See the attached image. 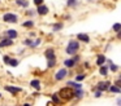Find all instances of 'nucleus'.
<instances>
[{
  "mask_svg": "<svg viewBox=\"0 0 121 106\" xmlns=\"http://www.w3.org/2000/svg\"><path fill=\"white\" fill-rule=\"evenodd\" d=\"M59 97L63 98L64 101H70L72 98L74 97V89L70 87V85L61 88V89L59 90Z\"/></svg>",
  "mask_w": 121,
  "mask_h": 106,
  "instance_id": "1",
  "label": "nucleus"
},
{
  "mask_svg": "<svg viewBox=\"0 0 121 106\" xmlns=\"http://www.w3.org/2000/svg\"><path fill=\"white\" fill-rule=\"evenodd\" d=\"M78 49H79V43H78V41L70 40L68 43V45H66L65 51H66V53H68V54H76Z\"/></svg>",
  "mask_w": 121,
  "mask_h": 106,
  "instance_id": "2",
  "label": "nucleus"
},
{
  "mask_svg": "<svg viewBox=\"0 0 121 106\" xmlns=\"http://www.w3.org/2000/svg\"><path fill=\"white\" fill-rule=\"evenodd\" d=\"M3 20H4V22H7V23H16L17 20H18V17H17L16 14H13V13H5V14L3 16Z\"/></svg>",
  "mask_w": 121,
  "mask_h": 106,
  "instance_id": "3",
  "label": "nucleus"
},
{
  "mask_svg": "<svg viewBox=\"0 0 121 106\" xmlns=\"http://www.w3.org/2000/svg\"><path fill=\"white\" fill-rule=\"evenodd\" d=\"M79 61V56H76L74 58H69V59H65L64 61V65H65L66 67H74L76 66V63Z\"/></svg>",
  "mask_w": 121,
  "mask_h": 106,
  "instance_id": "4",
  "label": "nucleus"
},
{
  "mask_svg": "<svg viewBox=\"0 0 121 106\" xmlns=\"http://www.w3.org/2000/svg\"><path fill=\"white\" fill-rule=\"evenodd\" d=\"M66 75H68V71H66L65 69H60L55 74V79L56 80H63V79H65V78H66Z\"/></svg>",
  "mask_w": 121,
  "mask_h": 106,
  "instance_id": "5",
  "label": "nucleus"
},
{
  "mask_svg": "<svg viewBox=\"0 0 121 106\" xmlns=\"http://www.w3.org/2000/svg\"><path fill=\"white\" fill-rule=\"evenodd\" d=\"M109 85H111V82H99L98 83V85H96V89H99V90H108V88H109Z\"/></svg>",
  "mask_w": 121,
  "mask_h": 106,
  "instance_id": "6",
  "label": "nucleus"
},
{
  "mask_svg": "<svg viewBox=\"0 0 121 106\" xmlns=\"http://www.w3.org/2000/svg\"><path fill=\"white\" fill-rule=\"evenodd\" d=\"M37 13L40 16H46L48 13V7H46V5H43V4L37 5Z\"/></svg>",
  "mask_w": 121,
  "mask_h": 106,
  "instance_id": "7",
  "label": "nucleus"
},
{
  "mask_svg": "<svg viewBox=\"0 0 121 106\" xmlns=\"http://www.w3.org/2000/svg\"><path fill=\"white\" fill-rule=\"evenodd\" d=\"M13 45V39L5 38L3 40H0V48H5V47H11Z\"/></svg>",
  "mask_w": 121,
  "mask_h": 106,
  "instance_id": "8",
  "label": "nucleus"
},
{
  "mask_svg": "<svg viewBox=\"0 0 121 106\" xmlns=\"http://www.w3.org/2000/svg\"><path fill=\"white\" fill-rule=\"evenodd\" d=\"M4 89H5L7 92L12 93V94H17L18 92H21V88H18V87H12V85H5V87H4Z\"/></svg>",
  "mask_w": 121,
  "mask_h": 106,
  "instance_id": "9",
  "label": "nucleus"
},
{
  "mask_svg": "<svg viewBox=\"0 0 121 106\" xmlns=\"http://www.w3.org/2000/svg\"><path fill=\"white\" fill-rule=\"evenodd\" d=\"M44 54H46V57H47V59H53V58H56V56H55V51H53L52 48L46 49Z\"/></svg>",
  "mask_w": 121,
  "mask_h": 106,
  "instance_id": "10",
  "label": "nucleus"
},
{
  "mask_svg": "<svg viewBox=\"0 0 121 106\" xmlns=\"http://www.w3.org/2000/svg\"><path fill=\"white\" fill-rule=\"evenodd\" d=\"M5 34H7V38H9V39H16L18 36V32L16 30H7Z\"/></svg>",
  "mask_w": 121,
  "mask_h": 106,
  "instance_id": "11",
  "label": "nucleus"
},
{
  "mask_svg": "<svg viewBox=\"0 0 121 106\" xmlns=\"http://www.w3.org/2000/svg\"><path fill=\"white\" fill-rule=\"evenodd\" d=\"M77 39H78L79 41H83V43H89L90 41V38L86 34H77Z\"/></svg>",
  "mask_w": 121,
  "mask_h": 106,
  "instance_id": "12",
  "label": "nucleus"
},
{
  "mask_svg": "<svg viewBox=\"0 0 121 106\" xmlns=\"http://www.w3.org/2000/svg\"><path fill=\"white\" fill-rule=\"evenodd\" d=\"M30 85H31L34 89H38V90H39V89H40V80H38V79L31 80V82H30Z\"/></svg>",
  "mask_w": 121,
  "mask_h": 106,
  "instance_id": "13",
  "label": "nucleus"
},
{
  "mask_svg": "<svg viewBox=\"0 0 121 106\" xmlns=\"http://www.w3.org/2000/svg\"><path fill=\"white\" fill-rule=\"evenodd\" d=\"M16 4L20 5V7H22V8L29 7V1H27V0H16Z\"/></svg>",
  "mask_w": 121,
  "mask_h": 106,
  "instance_id": "14",
  "label": "nucleus"
},
{
  "mask_svg": "<svg viewBox=\"0 0 121 106\" xmlns=\"http://www.w3.org/2000/svg\"><path fill=\"white\" fill-rule=\"evenodd\" d=\"M18 63H20V61H18V59H14V58H11V57H9L8 62H7V65H11V66H13V67L18 66Z\"/></svg>",
  "mask_w": 121,
  "mask_h": 106,
  "instance_id": "15",
  "label": "nucleus"
},
{
  "mask_svg": "<svg viewBox=\"0 0 121 106\" xmlns=\"http://www.w3.org/2000/svg\"><path fill=\"white\" fill-rule=\"evenodd\" d=\"M100 69H99V72H100V75H103V76H105V75L108 74V67L107 66H104V65H100Z\"/></svg>",
  "mask_w": 121,
  "mask_h": 106,
  "instance_id": "16",
  "label": "nucleus"
},
{
  "mask_svg": "<svg viewBox=\"0 0 121 106\" xmlns=\"http://www.w3.org/2000/svg\"><path fill=\"white\" fill-rule=\"evenodd\" d=\"M104 62H105V57L103 56V54H99L98 58H96V65H98V66H100V65H103Z\"/></svg>",
  "mask_w": 121,
  "mask_h": 106,
  "instance_id": "17",
  "label": "nucleus"
},
{
  "mask_svg": "<svg viewBox=\"0 0 121 106\" xmlns=\"http://www.w3.org/2000/svg\"><path fill=\"white\" fill-rule=\"evenodd\" d=\"M108 90H111L112 93H120L121 92L120 87H117V85H111V87L108 88Z\"/></svg>",
  "mask_w": 121,
  "mask_h": 106,
  "instance_id": "18",
  "label": "nucleus"
},
{
  "mask_svg": "<svg viewBox=\"0 0 121 106\" xmlns=\"http://www.w3.org/2000/svg\"><path fill=\"white\" fill-rule=\"evenodd\" d=\"M22 26H24V27H34V22H33V21H25L24 23H22Z\"/></svg>",
  "mask_w": 121,
  "mask_h": 106,
  "instance_id": "19",
  "label": "nucleus"
},
{
  "mask_svg": "<svg viewBox=\"0 0 121 106\" xmlns=\"http://www.w3.org/2000/svg\"><path fill=\"white\" fill-rule=\"evenodd\" d=\"M56 65V58H53V59H48V62H47V66L48 67H53Z\"/></svg>",
  "mask_w": 121,
  "mask_h": 106,
  "instance_id": "20",
  "label": "nucleus"
},
{
  "mask_svg": "<svg viewBox=\"0 0 121 106\" xmlns=\"http://www.w3.org/2000/svg\"><path fill=\"white\" fill-rule=\"evenodd\" d=\"M108 62H109V69H111V70H112V71H117V70H118V67H117V66H116V65H115V63H113V62H112V61H108Z\"/></svg>",
  "mask_w": 121,
  "mask_h": 106,
  "instance_id": "21",
  "label": "nucleus"
},
{
  "mask_svg": "<svg viewBox=\"0 0 121 106\" xmlns=\"http://www.w3.org/2000/svg\"><path fill=\"white\" fill-rule=\"evenodd\" d=\"M52 100H53V102H55V103H60V102H61V101H60V97H59V94H56V93L52 96Z\"/></svg>",
  "mask_w": 121,
  "mask_h": 106,
  "instance_id": "22",
  "label": "nucleus"
},
{
  "mask_svg": "<svg viewBox=\"0 0 121 106\" xmlns=\"http://www.w3.org/2000/svg\"><path fill=\"white\" fill-rule=\"evenodd\" d=\"M68 85H70V87H74V88H81V84H78V83H73V82H68Z\"/></svg>",
  "mask_w": 121,
  "mask_h": 106,
  "instance_id": "23",
  "label": "nucleus"
},
{
  "mask_svg": "<svg viewBox=\"0 0 121 106\" xmlns=\"http://www.w3.org/2000/svg\"><path fill=\"white\" fill-rule=\"evenodd\" d=\"M85 78H86V75H85V74H78L76 76V80H77V82H81V80L85 79Z\"/></svg>",
  "mask_w": 121,
  "mask_h": 106,
  "instance_id": "24",
  "label": "nucleus"
},
{
  "mask_svg": "<svg viewBox=\"0 0 121 106\" xmlns=\"http://www.w3.org/2000/svg\"><path fill=\"white\" fill-rule=\"evenodd\" d=\"M40 41H42L40 39H37V40H35L34 43H31V45H30V47H31V48H35V47L40 45Z\"/></svg>",
  "mask_w": 121,
  "mask_h": 106,
  "instance_id": "25",
  "label": "nucleus"
},
{
  "mask_svg": "<svg viewBox=\"0 0 121 106\" xmlns=\"http://www.w3.org/2000/svg\"><path fill=\"white\" fill-rule=\"evenodd\" d=\"M68 7H76L77 5V0H68Z\"/></svg>",
  "mask_w": 121,
  "mask_h": 106,
  "instance_id": "26",
  "label": "nucleus"
},
{
  "mask_svg": "<svg viewBox=\"0 0 121 106\" xmlns=\"http://www.w3.org/2000/svg\"><path fill=\"white\" fill-rule=\"evenodd\" d=\"M60 28H63V23H56V25H53V31H57Z\"/></svg>",
  "mask_w": 121,
  "mask_h": 106,
  "instance_id": "27",
  "label": "nucleus"
},
{
  "mask_svg": "<svg viewBox=\"0 0 121 106\" xmlns=\"http://www.w3.org/2000/svg\"><path fill=\"white\" fill-rule=\"evenodd\" d=\"M120 28H121V23H116V25L113 26V30H115L116 32H118V31H120Z\"/></svg>",
  "mask_w": 121,
  "mask_h": 106,
  "instance_id": "28",
  "label": "nucleus"
},
{
  "mask_svg": "<svg viewBox=\"0 0 121 106\" xmlns=\"http://www.w3.org/2000/svg\"><path fill=\"white\" fill-rule=\"evenodd\" d=\"M31 43H33L31 39H25V40H24V44H25L26 47H30V45H31Z\"/></svg>",
  "mask_w": 121,
  "mask_h": 106,
  "instance_id": "29",
  "label": "nucleus"
},
{
  "mask_svg": "<svg viewBox=\"0 0 121 106\" xmlns=\"http://www.w3.org/2000/svg\"><path fill=\"white\" fill-rule=\"evenodd\" d=\"M102 94H103V92H102V90H99V89H98L96 92H95V97H96V98H99Z\"/></svg>",
  "mask_w": 121,
  "mask_h": 106,
  "instance_id": "30",
  "label": "nucleus"
},
{
  "mask_svg": "<svg viewBox=\"0 0 121 106\" xmlns=\"http://www.w3.org/2000/svg\"><path fill=\"white\" fill-rule=\"evenodd\" d=\"M34 4L35 5H40V4H43V0H34Z\"/></svg>",
  "mask_w": 121,
  "mask_h": 106,
  "instance_id": "31",
  "label": "nucleus"
},
{
  "mask_svg": "<svg viewBox=\"0 0 121 106\" xmlns=\"http://www.w3.org/2000/svg\"><path fill=\"white\" fill-rule=\"evenodd\" d=\"M115 85H117V87H121V80L117 79V80L115 82Z\"/></svg>",
  "mask_w": 121,
  "mask_h": 106,
  "instance_id": "32",
  "label": "nucleus"
},
{
  "mask_svg": "<svg viewBox=\"0 0 121 106\" xmlns=\"http://www.w3.org/2000/svg\"><path fill=\"white\" fill-rule=\"evenodd\" d=\"M27 14H29V16H33V14H34V12H33V10H29V12H27Z\"/></svg>",
  "mask_w": 121,
  "mask_h": 106,
  "instance_id": "33",
  "label": "nucleus"
},
{
  "mask_svg": "<svg viewBox=\"0 0 121 106\" xmlns=\"http://www.w3.org/2000/svg\"><path fill=\"white\" fill-rule=\"evenodd\" d=\"M85 67H86V69H89V67H90V65H89V62H86V63H85Z\"/></svg>",
  "mask_w": 121,
  "mask_h": 106,
  "instance_id": "34",
  "label": "nucleus"
},
{
  "mask_svg": "<svg viewBox=\"0 0 121 106\" xmlns=\"http://www.w3.org/2000/svg\"><path fill=\"white\" fill-rule=\"evenodd\" d=\"M0 96H1V94H0Z\"/></svg>",
  "mask_w": 121,
  "mask_h": 106,
  "instance_id": "35",
  "label": "nucleus"
}]
</instances>
